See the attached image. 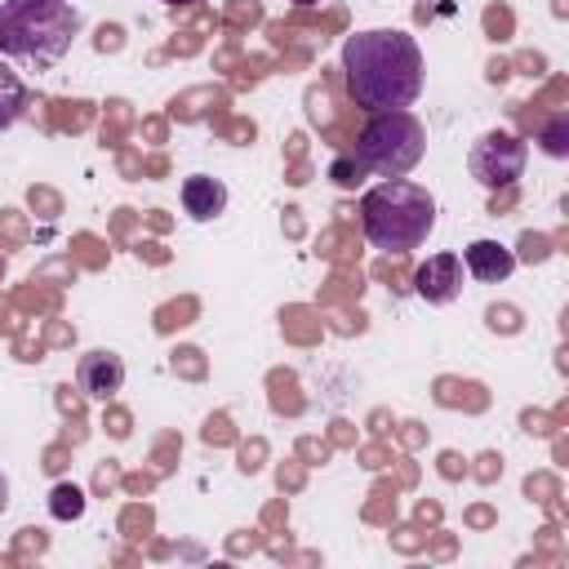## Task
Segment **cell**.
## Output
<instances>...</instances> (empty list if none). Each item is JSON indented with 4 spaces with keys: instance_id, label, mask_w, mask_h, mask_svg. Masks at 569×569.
<instances>
[{
    "instance_id": "obj_1",
    "label": "cell",
    "mask_w": 569,
    "mask_h": 569,
    "mask_svg": "<svg viewBox=\"0 0 569 569\" xmlns=\"http://www.w3.org/2000/svg\"><path fill=\"white\" fill-rule=\"evenodd\" d=\"M342 76L356 107L373 111H400L422 93V49L413 36L396 27L356 31L342 44Z\"/></svg>"
},
{
    "instance_id": "obj_2",
    "label": "cell",
    "mask_w": 569,
    "mask_h": 569,
    "mask_svg": "<svg viewBox=\"0 0 569 569\" xmlns=\"http://www.w3.org/2000/svg\"><path fill=\"white\" fill-rule=\"evenodd\" d=\"M360 227L373 249L409 253L436 231V196L409 178H387L360 196Z\"/></svg>"
},
{
    "instance_id": "obj_3",
    "label": "cell",
    "mask_w": 569,
    "mask_h": 569,
    "mask_svg": "<svg viewBox=\"0 0 569 569\" xmlns=\"http://www.w3.org/2000/svg\"><path fill=\"white\" fill-rule=\"evenodd\" d=\"M80 36V9L71 0H4L0 53L27 67H53Z\"/></svg>"
},
{
    "instance_id": "obj_4",
    "label": "cell",
    "mask_w": 569,
    "mask_h": 569,
    "mask_svg": "<svg viewBox=\"0 0 569 569\" xmlns=\"http://www.w3.org/2000/svg\"><path fill=\"white\" fill-rule=\"evenodd\" d=\"M427 151V129L413 111H373L356 138V160L382 178H405Z\"/></svg>"
},
{
    "instance_id": "obj_5",
    "label": "cell",
    "mask_w": 569,
    "mask_h": 569,
    "mask_svg": "<svg viewBox=\"0 0 569 569\" xmlns=\"http://www.w3.org/2000/svg\"><path fill=\"white\" fill-rule=\"evenodd\" d=\"M525 160H529V147H525L516 133H507V129L485 133V138L471 147V156H467L471 178H476L480 187H489V191L511 187V182L525 173Z\"/></svg>"
},
{
    "instance_id": "obj_6",
    "label": "cell",
    "mask_w": 569,
    "mask_h": 569,
    "mask_svg": "<svg viewBox=\"0 0 569 569\" xmlns=\"http://www.w3.org/2000/svg\"><path fill=\"white\" fill-rule=\"evenodd\" d=\"M462 276H467V267H462L458 253H431L413 271V293L422 302H431V307H445V302H453L462 293Z\"/></svg>"
},
{
    "instance_id": "obj_7",
    "label": "cell",
    "mask_w": 569,
    "mask_h": 569,
    "mask_svg": "<svg viewBox=\"0 0 569 569\" xmlns=\"http://www.w3.org/2000/svg\"><path fill=\"white\" fill-rule=\"evenodd\" d=\"M76 382L93 400H111L124 387V360L116 351H84L76 365Z\"/></svg>"
},
{
    "instance_id": "obj_8",
    "label": "cell",
    "mask_w": 569,
    "mask_h": 569,
    "mask_svg": "<svg viewBox=\"0 0 569 569\" xmlns=\"http://www.w3.org/2000/svg\"><path fill=\"white\" fill-rule=\"evenodd\" d=\"M462 267H467V276H476L480 284H502V280L516 271V253H511L507 244H498V240H471V244L462 249Z\"/></svg>"
},
{
    "instance_id": "obj_9",
    "label": "cell",
    "mask_w": 569,
    "mask_h": 569,
    "mask_svg": "<svg viewBox=\"0 0 569 569\" xmlns=\"http://www.w3.org/2000/svg\"><path fill=\"white\" fill-rule=\"evenodd\" d=\"M182 209H187L196 222H209V218H218V213L227 209V187H222L218 178H209V173H191V178L182 182Z\"/></svg>"
},
{
    "instance_id": "obj_10",
    "label": "cell",
    "mask_w": 569,
    "mask_h": 569,
    "mask_svg": "<svg viewBox=\"0 0 569 569\" xmlns=\"http://www.w3.org/2000/svg\"><path fill=\"white\" fill-rule=\"evenodd\" d=\"M22 111H27V84L18 80V71L0 62V129H9Z\"/></svg>"
},
{
    "instance_id": "obj_11",
    "label": "cell",
    "mask_w": 569,
    "mask_h": 569,
    "mask_svg": "<svg viewBox=\"0 0 569 569\" xmlns=\"http://www.w3.org/2000/svg\"><path fill=\"white\" fill-rule=\"evenodd\" d=\"M49 511H53L58 520H80V516H84V493H80L76 485H53Z\"/></svg>"
},
{
    "instance_id": "obj_12",
    "label": "cell",
    "mask_w": 569,
    "mask_h": 569,
    "mask_svg": "<svg viewBox=\"0 0 569 569\" xmlns=\"http://www.w3.org/2000/svg\"><path fill=\"white\" fill-rule=\"evenodd\" d=\"M542 151L547 156H569V116H556L547 129H542Z\"/></svg>"
},
{
    "instance_id": "obj_13",
    "label": "cell",
    "mask_w": 569,
    "mask_h": 569,
    "mask_svg": "<svg viewBox=\"0 0 569 569\" xmlns=\"http://www.w3.org/2000/svg\"><path fill=\"white\" fill-rule=\"evenodd\" d=\"M9 507V480H4V471H0V511Z\"/></svg>"
},
{
    "instance_id": "obj_14",
    "label": "cell",
    "mask_w": 569,
    "mask_h": 569,
    "mask_svg": "<svg viewBox=\"0 0 569 569\" xmlns=\"http://www.w3.org/2000/svg\"><path fill=\"white\" fill-rule=\"evenodd\" d=\"M289 4H320V0H289Z\"/></svg>"
},
{
    "instance_id": "obj_15",
    "label": "cell",
    "mask_w": 569,
    "mask_h": 569,
    "mask_svg": "<svg viewBox=\"0 0 569 569\" xmlns=\"http://www.w3.org/2000/svg\"><path fill=\"white\" fill-rule=\"evenodd\" d=\"M164 4H187V0H164Z\"/></svg>"
}]
</instances>
